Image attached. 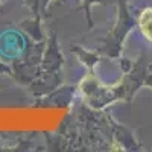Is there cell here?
Segmentation results:
<instances>
[{
	"instance_id": "cell-1",
	"label": "cell",
	"mask_w": 152,
	"mask_h": 152,
	"mask_svg": "<svg viewBox=\"0 0 152 152\" xmlns=\"http://www.w3.org/2000/svg\"><path fill=\"white\" fill-rule=\"evenodd\" d=\"M138 24H140L143 35L152 41V8H148L142 12L140 18H138Z\"/></svg>"
}]
</instances>
